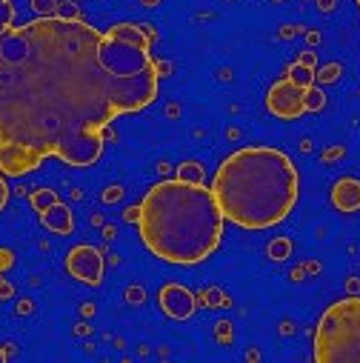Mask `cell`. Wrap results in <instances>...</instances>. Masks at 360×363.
<instances>
[{
	"instance_id": "obj_1",
	"label": "cell",
	"mask_w": 360,
	"mask_h": 363,
	"mask_svg": "<svg viewBox=\"0 0 360 363\" xmlns=\"http://www.w3.org/2000/svg\"><path fill=\"white\" fill-rule=\"evenodd\" d=\"M146 26L98 32L83 18H38L0 35V174L23 177L46 157L95 166L106 126L157 98Z\"/></svg>"
},
{
	"instance_id": "obj_2",
	"label": "cell",
	"mask_w": 360,
	"mask_h": 363,
	"mask_svg": "<svg viewBox=\"0 0 360 363\" xmlns=\"http://www.w3.org/2000/svg\"><path fill=\"white\" fill-rule=\"evenodd\" d=\"M223 212L206 184L160 180L140 201V238L166 263L192 266L206 260L223 235Z\"/></svg>"
},
{
	"instance_id": "obj_3",
	"label": "cell",
	"mask_w": 360,
	"mask_h": 363,
	"mask_svg": "<svg viewBox=\"0 0 360 363\" xmlns=\"http://www.w3.org/2000/svg\"><path fill=\"white\" fill-rule=\"evenodd\" d=\"M212 192L226 220L240 229H269L286 220L295 209L300 174L281 149L246 146L220 163Z\"/></svg>"
},
{
	"instance_id": "obj_4",
	"label": "cell",
	"mask_w": 360,
	"mask_h": 363,
	"mask_svg": "<svg viewBox=\"0 0 360 363\" xmlns=\"http://www.w3.org/2000/svg\"><path fill=\"white\" fill-rule=\"evenodd\" d=\"M317 363H360V298L332 303L315 329Z\"/></svg>"
},
{
	"instance_id": "obj_5",
	"label": "cell",
	"mask_w": 360,
	"mask_h": 363,
	"mask_svg": "<svg viewBox=\"0 0 360 363\" xmlns=\"http://www.w3.org/2000/svg\"><path fill=\"white\" fill-rule=\"evenodd\" d=\"M266 109L281 121H295L300 115H306V89L286 80H278L266 95Z\"/></svg>"
},
{
	"instance_id": "obj_6",
	"label": "cell",
	"mask_w": 360,
	"mask_h": 363,
	"mask_svg": "<svg viewBox=\"0 0 360 363\" xmlns=\"http://www.w3.org/2000/svg\"><path fill=\"white\" fill-rule=\"evenodd\" d=\"M66 269H69V275L77 278L80 284L98 286L103 281V252L98 246L80 243L66 255Z\"/></svg>"
},
{
	"instance_id": "obj_7",
	"label": "cell",
	"mask_w": 360,
	"mask_h": 363,
	"mask_svg": "<svg viewBox=\"0 0 360 363\" xmlns=\"http://www.w3.org/2000/svg\"><path fill=\"white\" fill-rule=\"evenodd\" d=\"M198 301L195 295L186 289V286H180V284H169L160 289V309L171 318V320H186L192 318Z\"/></svg>"
},
{
	"instance_id": "obj_8",
	"label": "cell",
	"mask_w": 360,
	"mask_h": 363,
	"mask_svg": "<svg viewBox=\"0 0 360 363\" xmlns=\"http://www.w3.org/2000/svg\"><path fill=\"white\" fill-rule=\"evenodd\" d=\"M332 203L340 212H357L360 209V180L354 177H340L332 186Z\"/></svg>"
},
{
	"instance_id": "obj_9",
	"label": "cell",
	"mask_w": 360,
	"mask_h": 363,
	"mask_svg": "<svg viewBox=\"0 0 360 363\" xmlns=\"http://www.w3.org/2000/svg\"><path fill=\"white\" fill-rule=\"evenodd\" d=\"M40 220H43V226L49 229V232H55V235H72V229H74V218H72V209L66 206V203H52L46 212H40Z\"/></svg>"
},
{
	"instance_id": "obj_10",
	"label": "cell",
	"mask_w": 360,
	"mask_h": 363,
	"mask_svg": "<svg viewBox=\"0 0 360 363\" xmlns=\"http://www.w3.org/2000/svg\"><path fill=\"white\" fill-rule=\"evenodd\" d=\"M177 180H186V184H203L206 174H203V166L198 160H186L177 166Z\"/></svg>"
},
{
	"instance_id": "obj_11",
	"label": "cell",
	"mask_w": 360,
	"mask_h": 363,
	"mask_svg": "<svg viewBox=\"0 0 360 363\" xmlns=\"http://www.w3.org/2000/svg\"><path fill=\"white\" fill-rule=\"evenodd\" d=\"M289 80L298 83V86H303V89H309V86H315V69L312 66H303V63H292L289 66Z\"/></svg>"
},
{
	"instance_id": "obj_12",
	"label": "cell",
	"mask_w": 360,
	"mask_h": 363,
	"mask_svg": "<svg viewBox=\"0 0 360 363\" xmlns=\"http://www.w3.org/2000/svg\"><path fill=\"white\" fill-rule=\"evenodd\" d=\"M29 203H32V209L40 215V212H46L52 203H57V195H55L52 189H35L32 198H29Z\"/></svg>"
},
{
	"instance_id": "obj_13",
	"label": "cell",
	"mask_w": 360,
	"mask_h": 363,
	"mask_svg": "<svg viewBox=\"0 0 360 363\" xmlns=\"http://www.w3.org/2000/svg\"><path fill=\"white\" fill-rule=\"evenodd\" d=\"M15 26V6L12 0H0V35Z\"/></svg>"
},
{
	"instance_id": "obj_14",
	"label": "cell",
	"mask_w": 360,
	"mask_h": 363,
	"mask_svg": "<svg viewBox=\"0 0 360 363\" xmlns=\"http://www.w3.org/2000/svg\"><path fill=\"white\" fill-rule=\"evenodd\" d=\"M57 6H60V0H32V9L38 18H55Z\"/></svg>"
},
{
	"instance_id": "obj_15",
	"label": "cell",
	"mask_w": 360,
	"mask_h": 363,
	"mask_svg": "<svg viewBox=\"0 0 360 363\" xmlns=\"http://www.w3.org/2000/svg\"><path fill=\"white\" fill-rule=\"evenodd\" d=\"M323 106H326V95L320 92V89L309 86L306 89V112H320Z\"/></svg>"
},
{
	"instance_id": "obj_16",
	"label": "cell",
	"mask_w": 360,
	"mask_h": 363,
	"mask_svg": "<svg viewBox=\"0 0 360 363\" xmlns=\"http://www.w3.org/2000/svg\"><path fill=\"white\" fill-rule=\"evenodd\" d=\"M289 252H292V243L286 238H278V240L269 243V257L272 260H283V257H289Z\"/></svg>"
},
{
	"instance_id": "obj_17",
	"label": "cell",
	"mask_w": 360,
	"mask_h": 363,
	"mask_svg": "<svg viewBox=\"0 0 360 363\" xmlns=\"http://www.w3.org/2000/svg\"><path fill=\"white\" fill-rule=\"evenodd\" d=\"M57 18H63V21H77L80 12H77L74 4H60V6H57Z\"/></svg>"
},
{
	"instance_id": "obj_18",
	"label": "cell",
	"mask_w": 360,
	"mask_h": 363,
	"mask_svg": "<svg viewBox=\"0 0 360 363\" xmlns=\"http://www.w3.org/2000/svg\"><path fill=\"white\" fill-rule=\"evenodd\" d=\"M215 335H218L220 343H232V323L229 320H220L218 329H215Z\"/></svg>"
},
{
	"instance_id": "obj_19",
	"label": "cell",
	"mask_w": 360,
	"mask_h": 363,
	"mask_svg": "<svg viewBox=\"0 0 360 363\" xmlns=\"http://www.w3.org/2000/svg\"><path fill=\"white\" fill-rule=\"evenodd\" d=\"M120 198H123V189H120V186H109V189L103 192V201H106V203H115V201H120Z\"/></svg>"
},
{
	"instance_id": "obj_20",
	"label": "cell",
	"mask_w": 360,
	"mask_h": 363,
	"mask_svg": "<svg viewBox=\"0 0 360 363\" xmlns=\"http://www.w3.org/2000/svg\"><path fill=\"white\" fill-rule=\"evenodd\" d=\"M12 263H15V255L9 249H0V272H6Z\"/></svg>"
},
{
	"instance_id": "obj_21",
	"label": "cell",
	"mask_w": 360,
	"mask_h": 363,
	"mask_svg": "<svg viewBox=\"0 0 360 363\" xmlns=\"http://www.w3.org/2000/svg\"><path fill=\"white\" fill-rule=\"evenodd\" d=\"M143 298H146V295H143L140 286H132V289L126 292V301H129V303H143Z\"/></svg>"
},
{
	"instance_id": "obj_22",
	"label": "cell",
	"mask_w": 360,
	"mask_h": 363,
	"mask_svg": "<svg viewBox=\"0 0 360 363\" xmlns=\"http://www.w3.org/2000/svg\"><path fill=\"white\" fill-rule=\"evenodd\" d=\"M15 295V286L9 284V281H4V278H0V301H9Z\"/></svg>"
},
{
	"instance_id": "obj_23",
	"label": "cell",
	"mask_w": 360,
	"mask_h": 363,
	"mask_svg": "<svg viewBox=\"0 0 360 363\" xmlns=\"http://www.w3.org/2000/svg\"><path fill=\"white\" fill-rule=\"evenodd\" d=\"M6 201H9V184L4 180V174H0V212H4Z\"/></svg>"
},
{
	"instance_id": "obj_24",
	"label": "cell",
	"mask_w": 360,
	"mask_h": 363,
	"mask_svg": "<svg viewBox=\"0 0 360 363\" xmlns=\"http://www.w3.org/2000/svg\"><path fill=\"white\" fill-rule=\"evenodd\" d=\"M337 72H340V66H334V63H332L329 69H323V74H320V80H323V83H332V80L337 77Z\"/></svg>"
},
{
	"instance_id": "obj_25",
	"label": "cell",
	"mask_w": 360,
	"mask_h": 363,
	"mask_svg": "<svg viewBox=\"0 0 360 363\" xmlns=\"http://www.w3.org/2000/svg\"><path fill=\"white\" fill-rule=\"evenodd\" d=\"M206 301H209V306H223V303H229V301H226V298H220V292H218V289H212V292H209V298H206Z\"/></svg>"
},
{
	"instance_id": "obj_26",
	"label": "cell",
	"mask_w": 360,
	"mask_h": 363,
	"mask_svg": "<svg viewBox=\"0 0 360 363\" xmlns=\"http://www.w3.org/2000/svg\"><path fill=\"white\" fill-rule=\"evenodd\" d=\"M123 218H126L129 223H137V218H140V206H129V209L123 212Z\"/></svg>"
},
{
	"instance_id": "obj_27",
	"label": "cell",
	"mask_w": 360,
	"mask_h": 363,
	"mask_svg": "<svg viewBox=\"0 0 360 363\" xmlns=\"http://www.w3.org/2000/svg\"><path fill=\"white\" fill-rule=\"evenodd\" d=\"M32 312V301H21L18 303V315H29Z\"/></svg>"
},
{
	"instance_id": "obj_28",
	"label": "cell",
	"mask_w": 360,
	"mask_h": 363,
	"mask_svg": "<svg viewBox=\"0 0 360 363\" xmlns=\"http://www.w3.org/2000/svg\"><path fill=\"white\" fill-rule=\"evenodd\" d=\"M300 63H303V66H312V63H315V55H312V52H306V55L300 57Z\"/></svg>"
},
{
	"instance_id": "obj_29",
	"label": "cell",
	"mask_w": 360,
	"mask_h": 363,
	"mask_svg": "<svg viewBox=\"0 0 360 363\" xmlns=\"http://www.w3.org/2000/svg\"><path fill=\"white\" fill-rule=\"evenodd\" d=\"M143 4H146V6H154V4H160V0H143Z\"/></svg>"
},
{
	"instance_id": "obj_30",
	"label": "cell",
	"mask_w": 360,
	"mask_h": 363,
	"mask_svg": "<svg viewBox=\"0 0 360 363\" xmlns=\"http://www.w3.org/2000/svg\"><path fill=\"white\" fill-rule=\"evenodd\" d=\"M4 360H6V352H4V349H0V363H4Z\"/></svg>"
},
{
	"instance_id": "obj_31",
	"label": "cell",
	"mask_w": 360,
	"mask_h": 363,
	"mask_svg": "<svg viewBox=\"0 0 360 363\" xmlns=\"http://www.w3.org/2000/svg\"><path fill=\"white\" fill-rule=\"evenodd\" d=\"M354 4H357V9H360V0H354Z\"/></svg>"
}]
</instances>
